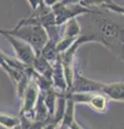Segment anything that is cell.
Wrapping results in <instances>:
<instances>
[{"label": "cell", "instance_id": "obj_9", "mask_svg": "<svg viewBox=\"0 0 124 129\" xmlns=\"http://www.w3.org/2000/svg\"><path fill=\"white\" fill-rule=\"evenodd\" d=\"M53 70H52V85H53L54 89L59 92H67L68 86L66 83L65 74H64V70L61 63V60L58 59L53 64Z\"/></svg>", "mask_w": 124, "mask_h": 129}, {"label": "cell", "instance_id": "obj_8", "mask_svg": "<svg viewBox=\"0 0 124 129\" xmlns=\"http://www.w3.org/2000/svg\"><path fill=\"white\" fill-rule=\"evenodd\" d=\"M104 83L86 78L81 72L76 70L71 92H102Z\"/></svg>", "mask_w": 124, "mask_h": 129}, {"label": "cell", "instance_id": "obj_12", "mask_svg": "<svg viewBox=\"0 0 124 129\" xmlns=\"http://www.w3.org/2000/svg\"><path fill=\"white\" fill-rule=\"evenodd\" d=\"M21 119H19L18 116H13L10 114H7V113H2L0 112V125L3 127H6L8 129L13 128L14 126L19 124Z\"/></svg>", "mask_w": 124, "mask_h": 129}, {"label": "cell", "instance_id": "obj_14", "mask_svg": "<svg viewBox=\"0 0 124 129\" xmlns=\"http://www.w3.org/2000/svg\"><path fill=\"white\" fill-rule=\"evenodd\" d=\"M104 9H106L110 12H113V13L118 14V15H122L124 16V6H120L117 5V3H111V5H107V6H104L103 7Z\"/></svg>", "mask_w": 124, "mask_h": 129}, {"label": "cell", "instance_id": "obj_5", "mask_svg": "<svg viewBox=\"0 0 124 129\" xmlns=\"http://www.w3.org/2000/svg\"><path fill=\"white\" fill-rule=\"evenodd\" d=\"M63 26H64L63 34L61 35V39L58 40L56 44V50L59 55L64 53L65 51H67L82 35L81 24L78 21V18L70 19V21L64 24Z\"/></svg>", "mask_w": 124, "mask_h": 129}, {"label": "cell", "instance_id": "obj_16", "mask_svg": "<svg viewBox=\"0 0 124 129\" xmlns=\"http://www.w3.org/2000/svg\"><path fill=\"white\" fill-rule=\"evenodd\" d=\"M11 129H27V127L24 125L22 122H19L18 125H16V126H14L13 128H11Z\"/></svg>", "mask_w": 124, "mask_h": 129}, {"label": "cell", "instance_id": "obj_4", "mask_svg": "<svg viewBox=\"0 0 124 129\" xmlns=\"http://www.w3.org/2000/svg\"><path fill=\"white\" fill-rule=\"evenodd\" d=\"M75 104H86L92 110L105 113L108 109L109 99L103 92H71L68 91Z\"/></svg>", "mask_w": 124, "mask_h": 129}, {"label": "cell", "instance_id": "obj_13", "mask_svg": "<svg viewBox=\"0 0 124 129\" xmlns=\"http://www.w3.org/2000/svg\"><path fill=\"white\" fill-rule=\"evenodd\" d=\"M113 3V0H81L80 5L86 8H103L104 6Z\"/></svg>", "mask_w": 124, "mask_h": 129}, {"label": "cell", "instance_id": "obj_1", "mask_svg": "<svg viewBox=\"0 0 124 129\" xmlns=\"http://www.w3.org/2000/svg\"><path fill=\"white\" fill-rule=\"evenodd\" d=\"M87 30L82 32L87 43L96 42L107 47L124 61V27L115 22L104 8H92L82 15Z\"/></svg>", "mask_w": 124, "mask_h": 129}, {"label": "cell", "instance_id": "obj_17", "mask_svg": "<svg viewBox=\"0 0 124 129\" xmlns=\"http://www.w3.org/2000/svg\"><path fill=\"white\" fill-rule=\"evenodd\" d=\"M59 129H70V128H68V127H61V126H59Z\"/></svg>", "mask_w": 124, "mask_h": 129}, {"label": "cell", "instance_id": "obj_6", "mask_svg": "<svg viewBox=\"0 0 124 129\" xmlns=\"http://www.w3.org/2000/svg\"><path fill=\"white\" fill-rule=\"evenodd\" d=\"M0 35L3 36L7 39V41L10 43V45L15 52V56H16V59L18 61H21L27 67H31L36 56H37L35 51L33 50V47L26 42L22 41L21 39L3 32L1 29H0Z\"/></svg>", "mask_w": 124, "mask_h": 129}, {"label": "cell", "instance_id": "obj_11", "mask_svg": "<svg viewBox=\"0 0 124 129\" xmlns=\"http://www.w3.org/2000/svg\"><path fill=\"white\" fill-rule=\"evenodd\" d=\"M0 68L3 70V71H6V73L8 74L11 78L12 81H14L15 84H16L19 79L23 76L24 73H26V72H28L29 69L31 67H29L27 70L25 71H17V70H13L12 68L10 67V64H9V56L6 55L3 52L0 50Z\"/></svg>", "mask_w": 124, "mask_h": 129}, {"label": "cell", "instance_id": "obj_19", "mask_svg": "<svg viewBox=\"0 0 124 129\" xmlns=\"http://www.w3.org/2000/svg\"><path fill=\"white\" fill-rule=\"evenodd\" d=\"M29 129H35V128H29Z\"/></svg>", "mask_w": 124, "mask_h": 129}, {"label": "cell", "instance_id": "obj_7", "mask_svg": "<svg viewBox=\"0 0 124 129\" xmlns=\"http://www.w3.org/2000/svg\"><path fill=\"white\" fill-rule=\"evenodd\" d=\"M39 94H40V89L37 85V83H36V81L34 79H31L28 86L26 87V89L24 90L23 95L21 97L23 103H22L21 111H19V116H25V117L30 119L34 118V110L38 101Z\"/></svg>", "mask_w": 124, "mask_h": 129}, {"label": "cell", "instance_id": "obj_3", "mask_svg": "<svg viewBox=\"0 0 124 129\" xmlns=\"http://www.w3.org/2000/svg\"><path fill=\"white\" fill-rule=\"evenodd\" d=\"M53 12L55 24L57 26H63L65 23L72 18H78L79 16L85 15L91 11L90 8L83 7L80 3H72V5H65L62 2H56L51 7Z\"/></svg>", "mask_w": 124, "mask_h": 129}, {"label": "cell", "instance_id": "obj_15", "mask_svg": "<svg viewBox=\"0 0 124 129\" xmlns=\"http://www.w3.org/2000/svg\"><path fill=\"white\" fill-rule=\"evenodd\" d=\"M62 127V126H61ZM65 127H68V128H70V129H83L82 127H81V125H79L78 124V122L76 120V118H73L71 122H69L67 124V126H65Z\"/></svg>", "mask_w": 124, "mask_h": 129}, {"label": "cell", "instance_id": "obj_10", "mask_svg": "<svg viewBox=\"0 0 124 129\" xmlns=\"http://www.w3.org/2000/svg\"><path fill=\"white\" fill-rule=\"evenodd\" d=\"M102 92L109 100L113 101L124 102V82H118V83H104Z\"/></svg>", "mask_w": 124, "mask_h": 129}, {"label": "cell", "instance_id": "obj_2", "mask_svg": "<svg viewBox=\"0 0 124 129\" xmlns=\"http://www.w3.org/2000/svg\"><path fill=\"white\" fill-rule=\"evenodd\" d=\"M3 32L9 34L13 37L21 39L22 41L33 47L36 55H40L43 46L47 42V34L45 29L39 24L26 23L24 21H19L17 25L13 29H1Z\"/></svg>", "mask_w": 124, "mask_h": 129}, {"label": "cell", "instance_id": "obj_18", "mask_svg": "<svg viewBox=\"0 0 124 129\" xmlns=\"http://www.w3.org/2000/svg\"><path fill=\"white\" fill-rule=\"evenodd\" d=\"M58 1H62V0H57V2H58Z\"/></svg>", "mask_w": 124, "mask_h": 129}, {"label": "cell", "instance_id": "obj_20", "mask_svg": "<svg viewBox=\"0 0 124 129\" xmlns=\"http://www.w3.org/2000/svg\"><path fill=\"white\" fill-rule=\"evenodd\" d=\"M57 129H59V127H58V128H57Z\"/></svg>", "mask_w": 124, "mask_h": 129}]
</instances>
